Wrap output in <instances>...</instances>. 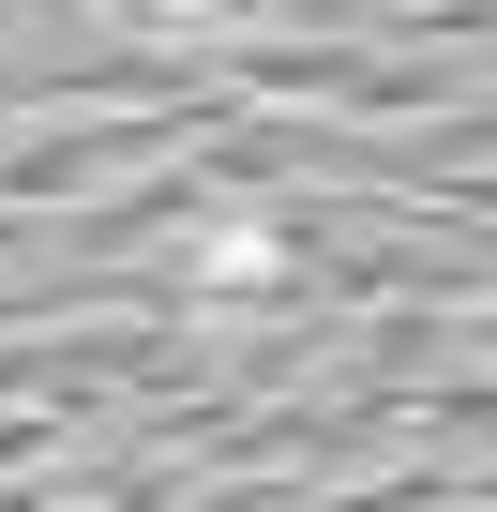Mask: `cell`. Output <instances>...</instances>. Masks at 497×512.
I'll use <instances>...</instances> for the list:
<instances>
[{
	"mask_svg": "<svg viewBox=\"0 0 497 512\" xmlns=\"http://www.w3.org/2000/svg\"><path fill=\"white\" fill-rule=\"evenodd\" d=\"M287 272V241L257 226V211H226V226H196V287H272Z\"/></svg>",
	"mask_w": 497,
	"mask_h": 512,
	"instance_id": "1",
	"label": "cell"
},
{
	"mask_svg": "<svg viewBox=\"0 0 497 512\" xmlns=\"http://www.w3.org/2000/svg\"><path fill=\"white\" fill-rule=\"evenodd\" d=\"M136 16H151V31H241L257 0H136Z\"/></svg>",
	"mask_w": 497,
	"mask_h": 512,
	"instance_id": "2",
	"label": "cell"
}]
</instances>
